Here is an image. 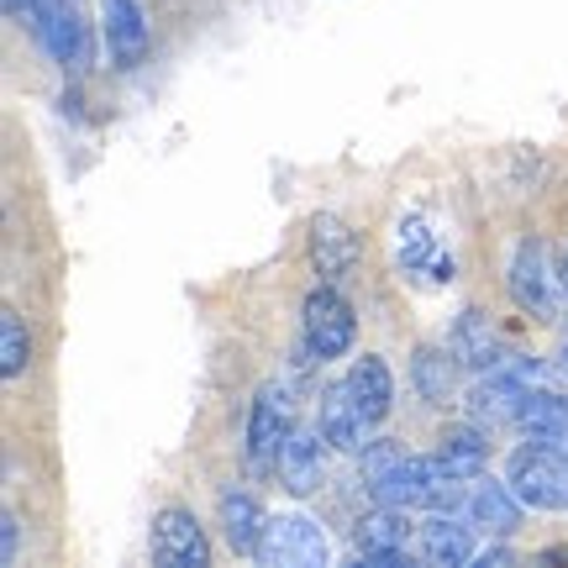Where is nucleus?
<instances>
[{
  "mask_svg": "<svg viewBox=\"0 0 568 568\" xmlns=\"http://www.w3.org/2000/svg\"><path fill=\"white\" fill-rule=\"evenodd\" d=\"M358 468H364V485L379 506L395 510H458L468 506V479H458L453 468L432 453V458H410L400 443H364L358 453Z\"/></svg>",
  "mask_w": 568,
  "mask_h": 568,
  "instance_id": "1",
  "label": "nucleus"
},
{
  "mask_svg": "<svg viewBox=\"0 0 568 568\" xmlns=\"http://www.w3.org/2000/svg\"><path fill=\"white\" fill-rule=\"evenodd\" d=\"M506 485L521 495V506L531 510H568V453L558 443L527 437L510 453Z\"/></svg>",
  "mask_w": 568,
  "mask_h": 568,
  "instance_id": "2",
  "label": "nucleus"
},
{
  "mask_svg": "<svg viewBox=\"0 0 568 568\" xmlns=\"http://www.w3.org/2000/svg\"><path fill=\"white\" fill-rule=\"evenodd\" d=\"M295 432V395L284 379H268L258 385L253 406H247V432H243V447H247V464L258 474H280V453Z\"/></svg>",
  "mask_w": 568,
  "mask_h": 568,
  "instance_id": "3",
  "label": "nucleus"
},
{
  "mask_svg": "<svg viewBox=\"0 0 568 568\" xmlns=\"http://www.w3.org/2000/svg\"><path fill=\"white\" fill-rule=\"evenodd\" d=\"M301 332H305V353L311 358H322V364H332V358H343L347 347H353V332H358V322H353V305L337 295V284H316L311 295H305L301 305Z\"/></svg>",
  "mask_w": 568,
  "mask_h": 568,
  "instance_id": "4",
  "label": "nucleus"
},
{
  "mask_svg": "<svg viewBox=\"0 0 568 568\" xmlns=\"http://www.w3.org/2000/svg\"><path fill=\"white\" fill-rule=\"evenodd\" d=\"M326 558H332V542L311 516H301V510L268 516L264 542H258V564L264 568H326Z\"/></svg>",
  "mask_w": 568,
  "mask_h": 568,
  "instance_id": "5",
  "label": "nucleus"
},
{
  "mask_svg": "<svg viewBox=\"0 0 568 568\" xmlns=\"http://www.w3.org/2000/svg\"><path fill=\"white\" fill-rule=\"evenodd\" d=\"M148 552L159 568H205L211 564V537L195 521V510L163 506L153 516V531H148Z\"/></svg>",
  "mask_w": 568,
  "mask_h": 568,
  "instance_id": "6",
  "label": "nucleus"
},
{
  "mask_svg": "<svg viewBox=\"0 0 568 568\" xmlns=\"http://www.w3.org/2000/svg\"><path fill=\"white\" fill-rule=\"evenodd\" d=\"M506 290L527 316L552 322L558 301H552V268H548V247H542V237H521V243H516L510 268H506Z\"/></svg>",
  "mask_w": 568,
  "mask_h": 568,
  "instance_id": "7",
  "label": "nucleus"
},
{
  "mask_svg": "<svg viewBox=\"0 0 568 568\" xmlns=\"http://www.w3.org/2000/svg\"><path fill=\"white\" fill-rule=\"evenodd\" d=\"M32 32H38V42L53 53V63H63V69L80 74L84 63H90V27H84V17L74 11V0H38Z\"/></svg>",
  "mask_w": 568,
  "mask_h": 568,
  "instance_id": "8",
  "label": "nucleus"
},
{
  "mask_svg": "<svg viewBox=\"0 0 568 568\" xmlns=\"http://www.w3.org/2000/svg\"><path fill=\"white\" fill-rule=\"evenodd\" d=\"M101 32L111 69H122V74H132L153 48V32H148V17H142L138 0H101Z\"/></svg>",
  "mask_w": 568,
  "mask_h": 568,
  "instance_id": "9",
  "label": "nucleus"
},
{
  "mask_svg": "<svg viewBox=\"0 0 568 568\" xmlns=\"http://www.w3.org/2000/svg\"><path fill=\"white\" fill-rule=\"evenodd\" d=\"M326 447L332 443L322 437V426H295V432H290V443H284V453H280V485L290 489L295 500L322 489Z\"/></svg>",
  "mask_w": 568,
  "mask_h": 568,
  "instance_id": "10",
  "label": "nucleus"
},
{
  "mask_svg": "<svg viewBox=\"0 0 568 568\" xmlns=\"http://www.w3.org/2000/svg\"><path fill=\"white\" fill-rule=\"evenodd\" d=\"M358 232L343 222V216H332V211H322L316 222H311V264H316V274H322L326 284H343L353 268H358Z\"/></svg>",
  "mask_w": 568,
  "mask_h": 568,
  "instance_id": "11",
  "label": "nucleus"
},
{
  "mask_svg": "<svg viewBox=\"0 0 568 568\" xmlns=\"http://www.w3.org/2000/svg\"><path fill=\"white\" fill-rule=\"evenodd\" d=\"M353 552H358L364 564H406V552H410L406 510L379 506L374 516H364V521L353 527Z\"/></svg>",
  "mask_w": 568,
  "mask_h": 568,
  "instance_id": "12",
  "label": "nucleus"
},
{
  "mask_svg": "<svg viewBox=\"0 0 568 568\" xmlns=\"http://www.w3.org/2000/svg\"><path fill=\"white\" fill-rule=\"evenodd\" d=\"M216 521H222V537L232 542V552H243V558H258V542H264V527L268 516L258 506V495L243 485H226L216 495Z\"/></svg>",
  "mask_w": 568,
  "mask_h": 568,
  "instance_id": "13",
  "label": "nucleus"
},
{
  "mask_svg": "<svg viewBox=\"0 0 568 568\" xmlns=\"http://www.w3.org/2000/svg\"><path fill=\"white\" fill-rule=\"evenodd\" d=\"M521 495L506 485V479H474V489H468V521L479 531H489V537H516V527H521Z\"/></svg>",
  "mask_w": 568,
  "mask_h": 568,
  "instance_id": "14",
  "label": "nucleus"
},
{
  "mask_svg": "<svg viewBox=\"0 0 568 568\" xmlns=\"http://www.w3.org/2000/svg\"><path fill=\"white\" fill-rule=\"evenodd\" d=\"M422 558L426 564H437V568H464L479 558V548H474V521H458L453 510H432L422 527Z\"/></svg>",
  "mask_w": 568,
  "mask_h": 568,
  "instance_id": "15",
  "label": "nucleus"
},
{
  "mask_svg": "<svg viewBox=\"0 0 568 568\" xmlns=\"http://www.w3.org/2000/svg\"><path fill=\"white\" fill-rule=\"evenodd\" d=\"M347 389H353V400H358V410H364L368 426H379L395 410V374H389V364L379 358V353H364V358H353V368H347Z\"/></svg>",
  "mask_w": 568,
  "mask_h": 568,
  "instance_id": "16",
  "label": "nucleus"
},
{
  "mask_svg": "<svg viewBox=\"0 0 568 568\" xmlns=\"http://www.w3.org/2000/svg\"><path fill=\"white\" fill-rule=\"evenodd\" d=\"M447 347L458 353V364H464V368H479V374H489V368H500L510 358L506 347H500V332L489 326L485 311H464V316L453 322V337H447Z\"/></svg>",
  "mask_w": 568,
  "mask_h": 568,
  "instance_id": "17",
  "label": "nucleus"
},
{
  "mask_svg": "<svg viewBox=\"0 0 568 568\" xmlns=\"http://www.w3.org/2000/svg\"><path fill=\"white\" fill-rule=\"evenodd\" d=\"M316 426H322V437L337 453H364V410H358V400H353V389L347 385H326L322 389V416H316Z\"/></svg>",
  "mask_w": 568,
  "mask_h": 568,
  "instance_id": "18",
  "label": "nucleus"
},
{
  "mask_svg": "<svg viewBox=\"0 0 568 568\" xmlns=\"http://www.w3.org/2000/svg\"><path fill=\"white\" fill-rule=\"evenodd\" d=\"M458 353L453 347H416L410 353V385L426 406H447L458 395Z\"/></svg>",
  "mask_w": 568,
  "mask_h": 568,
  "instance_id": "19",
  "label": "nucleus"
},
{
  "mask_svg": "<svg viewBox=\"0 0 568 568\" xmlns=\"http://www.w3.org/2000/svg\"><path fill=\"white\" fill-rule=\"evenodd\" d=\"M437 458H443L458 479H479L489 464V437H485V426L479 422H468V426H447L443 437H437Z\"/></svg>",
  "mask_w": 568,
  "mask_h": 568,
  "instance_id": "20",
  "label": "nucleus"
},
{
  "mask_svg": "<svg viewBox=\"0 0 568 568\" xmlns=\"http://www.w3.org/2000/svg\"><path fill=\"white\" fill-rule=\"evenodd\" d=\"M32 358V337H27V322H21V311H0V374L6 379H21V368Z\"/></svg>",
  "mask_w": 568,
  "mask_h": 568,
  "instance_id": "21",
  "label": "nucleus"
},
{
  "mask_svg": "<svg viewBox=\"0 0 568 568\" xmlns=\"http://www.w3.org/2000/svg\"><path fill=\"white\" fill-rule=\"evenodd\" d=\"M437 258H443V253H437V237H432V226H426L422 216L400 222V268L422 274V268H432Z\"/></svg>",
  "mask_w": 568,
  "mask_h": 568,
  "instance_id": "22",
  "label": "nucleus"
},
{
  "mask_svg": "<svg viewBox=\"0 0 568 568\" xmlns=\"http://www.w3.org/2000/svg\"><path fill=\"white\" fill-rule=\"evenodd\" d=\"M17 548H21V516L17 510H6V516H0V558L17 564Z\"/></svg>",
  "mask_w": 568,
  "mask_h": 568,
  "instance_id": "23",
  "label": "nucleus"
},
{
  "mask_svg": "<svg viewBox=\"0 0 568 568\" xmlns=\"http://www.w3.org/2000/svg\"><path fill=\"white\" fill-rule=\"evenodd\" d=\"M558 284H564V295H568V247H564V274H558Z\"/></svg>",
  "mask_w": 568,
  "mask_h": 568,
  "instance_id": "24",
  "label": "nucleus"
},
{
  "mask_svg": "<svg viewBox=\"0 0 568 568\" xmlns=\"http://www.w3.org/2000/svg\"><path fill=\"white\" fill-rule=\"evenodd\" d=\"M564 368H568V343H564Z\"/></svg>",
  "mask_w": 568,
  "mask_h": 568,
  "instance_id": "25",
  "label": "nucleus"
}]
</instances>
